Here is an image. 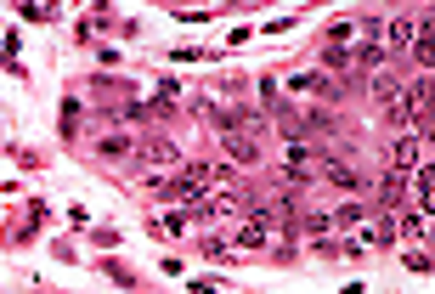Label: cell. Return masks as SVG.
Here are the masks:
<instances>
[{
    "label": "cell",
    "instance_id": "6da1fadb",
    "mask_svg": "<svg viewBox=\"0 0 435 294\" xmlns=\"http://www.w3.org/2000/svg\"><path fill=\"white\" fill-rule=\"evenodd\" d=\"M220 170H210V164H187L175 181H170V198H181V204H198V193H210V181H215Z\"/></svg>",
    "mask_w": 435,
    "mask_h": 294
},
{
    "label": "cell",
    "instance_id": "7a4b0ae2",
    "mask_svg": "<svg viewBox=\"0 0 435 294\" xmlns=\"http://www.w3.org/2000/svg\"><path fill=\"white\" fill-rule=\"evenodd\" d=\"M424 136H430V125H424V131H413V136H401V142H396V158H390V164H396V170H401V176H407V170H419V164H424Z\"/></svg>",
    "mask_w": 435,
    "mask_h": 294
},
{
    "label": "cell",
    "instance_id": "3957f363",
    "mask_svg": "<svg viewBox=\"0 0 435 294\" xmlns=\"http://www.w3.org/2000/svg\"><path fill=\"white\" fill-rule=\"evenodd\" d=\"M226 158H232V164H260V158H266V153H260V136L226 131Z\"/></svg>",
    "mask_w": 435,
    "mask_h": 294
},
{
    "label": "cell",
    "instance_id": "277c9868",
    "mask_svg": "<svg viewBox=\"0 0 435 294\" xmlns=\"http://www.w3.org/2000/svg\"><path fill=\"white\" fill-rule=\"evenodd\" d=\"M322 176H328L334 187H345V193H357V187H362V170H357V164H345V158H322Z\"/></svg>",
    "mask_w": 435,
    "mask_h": 294
},
{
    "label": "cell",
    "instance_id": "5b68a950",
    "mask_svg": "<svg viewBox=\"0 0 435 294\" xmlns=\"http://www.w3.org/2000/svg\"><path fill=\"white\" fill-rule=\"evenodd\" d=\"M96 153H108V158H130V153H142V147L130 142L125 131H102V136H96Z\"/></svg>",
    "mask_w": 435,
    "mask_h": 294
},
{
    "label": "cell",
    "instance_id": "8992f818",
    "mask_svg": "<svg viewBox=\"0 0 435 294\" xmlns=\"http://www.w3.org/2000/svg\"><path fill=\"white\" fill-rule=\"evenodd\" d=\"M430 193H435L430 164H419V181H413V210H430Z\"/></svg>",
    "mask_w": 435,
    "mask_h": 294
},
{
    "label": "cell",
    "instance_id": "52a82bcc",
    "mask_svg": "<svg viewBox=\"0 0 435 294\" xmlns=\"http://www.w3.org/2000/svg\"><path fill=\"white\" fill-rule=\"evenodd\" d=\"M401 232H407V238H430V210H407Z\"/></svg>",
    "mask_w": 435,
    "mask_h": 294
},
{
    "label": "cell",
    "instance_id": "ba28073f",
    "mask_svg": "<svg viewBox=\"0 0 435 294\" xmlns=\"http://www.w3.org/2000/svg\"><path fill=\"white\" fill-rule=\"evenodd\" d=\"M142 153H147V158H153V164H175V158H181V153H175V147H170V142H147Z\"/></svg>",
    "mask_w": 435,
    "mask_h": 294
},
{
    "label": "cell",
    "instance_id": "9c48e42d",
    "mask_svg": "<svg viewBox=\"0 0 435 294\" xmlns=\"http://www.w3.org/2000/svg\"><path fill=\"white\" fill-rule=\"evenodd\" d=\"M401 198H407V176H401V170H396V176H390V181H384V204H401Z\"/></svg>",
    "mask_w": 435,
    "mask_h": 294
},
{
    "label": "cell",
    "instance_id": "30bf717a",
    "mask_svg": "<svg viewBox=\"0 0 435 294\" xmlns=\"http://www.w3.org/2000/svg\"><path fill=\"white\" fill-rule=\"evenodd\" d=\"M237 243H243V249H260V243H266V226H255V220H249V226L237 232Z\"/></svg>",
    "mask_w": 435,
    "mask_h": 294
}]
</instances>
